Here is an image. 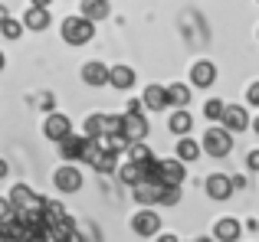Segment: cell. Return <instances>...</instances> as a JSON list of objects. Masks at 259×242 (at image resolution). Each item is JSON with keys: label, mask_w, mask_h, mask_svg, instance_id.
I'll use <instances>...</instances> for the list:
<instances>
[{"label": "cell", "mask_w": 259, "mask_h": 242, "mask_svg": "<svg viewBox=\"0 0 259 242\" xmlns=\"http://www.w3.org/2000/svg\"><path fill=\"white\" fill-rule=\"evenodd\" d=\"M148 180H154V184H164V187H181L184 180H187V167H184L177 157L154 160V164L148 167Z\"/></svg>", "instance_id": "cell-1"}, {"label": "cell", "mask_w": 259, "mask_h": 242, "mask_svg": "<svg viewBox=\"0 0 259 242\" xmlns=\"http://www.w3.org/2000/svg\"><path fill=\"white\" fill-rule=\"evenodd\" d=\"M203 154H210V157H227L230 151H233V134L227 131L223 125H213L203 131V144H200Z\"/></svg>", "instance_id": "cell-2"}, {"label": "cell", "mask_w": 259, "mask_h": 242, "mask_svg": "<svg viewBox=\"0 0 259 242\" xmlns=\"http://www.w3.org/2000/svg\"><path fill=\"white\" fill-rule=\"evenodd\" d=\"M92 36H95V23H92V20H85L82 13H79V17H66L63 20V43L85 46Z\"/></svg>", "instance_id": "cell-3"}, {"label": "cell", "mask_w": 259, "mask_h": 242, "mask_svg": "<svg viewBox=\"0 0 259 242\" xmlns=\"http://www.w3.org/2000/svg\"><path fill=\"white\" fill-rule=\"evenodd\" d=\"M7 200H10L13 213H20V210H39V206H43V197H36L33 187H26V184H13L10 193H7Z\"/></svg>", "instance_id": "cell-4"}, {"label": "cell", "mask_w": 259, "mask_h": 242, "mask_svg": "<svg viewBox=\"0 0 259 242\" xmlns=\"http://www.w3.org/2000/svg\"><path fill=\"white\" fill-rule=\"evenodd\" d=\"M132 232H135V236H141V239L158 236V232H161V216L154 210H138L132 216Z\"/></svg>", "instance_id": "cell-5"}, {"label": "cell", "mask_w": 259, "mask_h": 242, "mask_svg": "<svg viewBox=\"0 0 259 242\" xmlns=\"http://www.w3.org/2000/svg\"><path fill=\"white\" fill-rule=\"evenodd\" d=\"M53 184H56L59 193H76V190H82V170L76 164H63L53 173Z\"/></svg>", "instance_id": "cell-6"}, {"label": "cell", "mask_w": 259, "mask_h": 242, "mask_svg": "<svg viewBox=\"0 0 259 242\" xmlns=\"http://www.w3.org/2000/svg\"><path fill=\"white\" fill-rule=\"evenodd\" d=\"M85 151H89V138L85 134H69L66 141H59V157H63L66 164L85 160Z\"/></svg>", "instance_id": "cell-7"}, {"label": "cell", "mask_w": 259, "mask_h": 242, "mask_svg": "<svg viewBox=\"0 0 259 242\" xmlns=\"http://www.w3.org/2000/svg\"><path fill=\"white\" fill-rule=\"evenodd\" d=\"M148 131H151V125H148L145 115H121V138H125L128 144H138V141H145Z\"/></svg>", "instance_id": "cell-8"}, {"label": "cell", "mask_w": 259, "mask_h": 242, "mask_svg": "<svg viewBox=\"0 0 259 242\" xmlns=\"http://www.w3.org/2000/svg\"><path fill=\"white\" fill-rule=\"evenodd\" d=\"M43 134L50 141H66L72 134V121H69V115H63V111H53V115H46V121H43Z\"/></svg>", "instance_id": "cell-9"}, {"label": "cell", "mask_w": 259, "mask_h": 242, "mask_svg": "<svg viewBox=\"0 0 259 242\" xmlns=\"http://www.w3.org/2000/svg\"><path fill=\"white\" fill-rule=\"evenodd\" d=\"M249 111L243 108V105H227L223 108V118H220V125L227 128L230 134H240V131H249Z\"/></svg>", "instance_id": "cell-10"}, {"label": "cell", "mask_w": 259, "mask_h": 242, "mask_svg": "<svg viewBox=\"0 0 259 242\" xmlns=\"http://www.w3.org/2000/svg\"><path fill=\"white\" fill-rule=\"evenodd\" d=\"M203 190H207L210 200H230L233 197V180H230L227 173H210V177L203 180Z\"/></svg>", "instance_id": "cell-11"}, {"label": "cell", "mask_w": 259, "mask_h": 242, "mask_svg": "<svg viewBox=\"0 0 259 242\" xmlns=\"http://www.w3.org/2000/svg\"><path fill=\"white\" fill-rule=\"evenodd\" d=\"M213 82H217V66L210 63V59H197V63L190 66V85H197V89H210Z\"/></svg>", "instance_id": "cell-12"}, {"label": "cell", "mask_w": 259, "mask_h": 242, "mask_svg": "<svg viewBox=\"0 0 259 242\" xmlns=\"http://www.w3.org/2000/svg\"><path fill=\"white\" fill-rule=\"evenodd\" d=\"M82 82L89 89H102V85H108V66L102 63V59H89L82 66Z\"/></svg>", "instance_id": "cell-13"}, {"label": "cell", "mask_w": 259, "mask_h": 242, "mask_svg": "<svg viewBox=\"0 0 259 242\" xmlns=\"http://www.w3.org/2000/svg\"><path fill=\"white\" fill-rule=\"evenodd\" d=\"M161 190H164V184H154V180H145V184L132 187V197L138 206H158L161 200Z\"/></svg>", "instance_id": "cell-14"}, {"label": "cell", "mask_w": 259, "mask_h": 242, "mask_svg": "<svg viewBox=\"0 0 259 242\" xmlns=\"http://www.w3.org/2000/svg\"><path fill=\"white\" fill-rule=\"evenodd\" d=\"M135 69L132 66H125V63H118V66H108V85L112 89H118V92H128L135 85Z\"/></svg>", "instance_id": "cell-15"}, {"label": "cell", "mask_w": 259, "mask_h": 242, "mask_svg": "<svg viewBox=\"0 0 259 242\" xmlns=\"http://www.w3.org/2000/svg\"><path fill=\"white\" fill-rule=\"evenodd\" d=\"M23 30H33V33H43L50 26V7H26L23 13Z\"/></svg>", "instance_id": "cell-16"}, {"label": "cell", "mask_w": 259, "mask_h": 242, "mask_svg": "<svg viewBox=\"0 0 259 242\" xmlns=\"http://www.w3.org/2000/svg\"><path fill=\"white\" fill-rule=\"evenodd\" d=\"M240 236H243V223L233 219V216H223L220 223L213 226V239L217 242H236Z\"/></svg>", "instance_id": "cell-17"}, {"label": "cell", "mask_w": 259, "mask_h": 242, "mask_svg": "<svg viewBox=\"0 0 259 242\" xmlns=\"http://www.w3.org/2000/svg\"><path fill=\"white\" fill-rule=\"evenodd\" d=\"M141 105H145L148 111H164V108H171V105H167V89H164V85H148L145 95H141Z\"/></svg>", "instance_id": "cell-18"}, {"label": "cell", "mask_w": 259, "mask_h": 242, "mask_svg": "<svg viewBox=\"0 0 259 242\" xmlns=\"http://www.w3.org/2000/svg\"><path fill=\"white\" fill-rule=\"evenodd\" d=\"M115 173H118V180H121L125 187H138V184H145V180H148V167L132 164V160H125V164H121Z\"/></svg>", "instance_id": "cell-19"}, {"label": "cell", "mask_w": 259, "mask_h": 242, "mask_svg": "<svg viewBox=\"0 0 259 242\" xmlns=\"http://www.w3.org/2000/svg\"><path fill=\"white\" fill-rule=\"evenodd\" d=\"M89 164H92V170L95 173H115L118 170V154H112V151H95L92 157H89Z\"/></svg>", "instance_id": "cell-20"}, {"label": "cell", "mask_w": 259, "mask_h": 242, "mask_svg": "<svg viewBox=\"0 0 259 242\" xmlns=\"http://www.w3.org/2000/svg\"><path fill=\"white\" fill-rule=\"evenodd\" d=\"M174 154H177V160L181 164H194L197 157H200V141H194V138H177V147H174Z\"/></svg>", "instance_id": "cell-21"}, {"label": "cell", "mask_w": 259, "mask_h": 242, "mask_svg": "<svg viewBox=\"0 0 259 242\" xmlns=\"http://www.w3.org/2000/svg\"><path fill=\"white\" fill-rule=\"evenodd\" d=\"M167 128H171V134L184 138V134H190V128H194V118H190L187 108H177V111H171V118H167Z\"/></svg>", "instance_id": "cell-22"}, {"label": "cell", "mask_w": 259, "mask_h": 242, "mask_svg": "<svg viewBox=\"0 0 259 242\" xmlns=\"http://www.w3.org/2000/svg\"><path fill=\"white\" fill-rule=\"evenodd\" d=\"M108 13H112V4H108V0H82V17L92 20V23L105 20Z\"/></svg>", "instance_id": "cell-23"}, {"label": "cell", "mask_w": 259, "mask_h": 242, "mask_svg": "<svg viewBox=\"0 0 259 242\" xmlns=\"http://www.w3.org/2000/svg\"><path fill=\"white\" fill-rule=\"evenodd\" d=\"M164 89H167V105H174V108H187L190 105V85L171 82V85H164Z\"/></svg>", "instance_id": "cell-24"}, {"label": "cell", "mask_w": 259, "mask_h": 242, "mask_svg": "<svg viewBox=\"0 0 259 242\" xmlns=\"http://www.w3.org/2000/svg\"><path fill=\"white\" fill-rule=\"evenodd\" d=\"M128 160H132V164H141V167H151L158 157H154V151L145 141H138V144H128Z\"/></svg>", "instance_id": "cell-25"}, {"label": "cell", "mask_w": 259, "mask_h": 242, "mask_svg": "<svg viewBox=\"0 0 259 242\" xmlns=\"http://www.w3.org/2000/svg\"><path fill=\"white\" fill-rule=\"evenodd\" d=\"M39 213H43V226H46V229H50V226H56L59 219L66 216L63 203H59V200H46V197H43V206H39Z\"/></svg>", "instance_id": "cell-26"}, {"label": "cell", "mask_w": 259, "mask_h": 242, "mask_svg": "<svg viewBox=\"0 0 259 242\" xmlns=\"http://www.w3.org/2000/svg\"><path fill=\"white\" fill-rule=\"evenodd\" d=\"M4 226H7V236H10V242H30V236L36 232V229H30V226L17 216V213H13V219H10V223H4Z\"/></svg>", "instance_id": "cell-27"}, {"label": "cell", "mask_w": 259, "mask_h": 242, "mask_svg": "<svg viewBox=\"0 0 259 242\" xmlns=\"http://www.w3.org/2000/svg\"><path fill=\"white\" fill-rule=\"evenodd\" d=\"M105 121H108V115H89L85 118V138H102L105 134Z\"/></svg>", "instance_id": "cell-28"}, {"label": "cell", "mask_w": 259, "mask_h": 242, "mask_svg": "<svg viewBox=\"0 0 259 242\" xmlns=\"http://www.w3.org/2000/svg\"><path fill=\"white\" fill-rule=\"evenodd\" d=\"M0 36H4V39H20V36H23V23L13 20V17H7L4 23H0Z\"/></svg>", "instance_id": "cell-29"}, {"label": "cell", "mask_w": 259, "mask_h": 242, "mask_svg": "<svg viewBox=\"0 0 259 242\" xmlns=\"http://www.w3.org/2000/svg\"><path fill=\"white\" fill-rule=\"evenodd\" d=\"M223 108H227V102L210 98V102H203V118H207V121H220L223 118Z\"/></svg>", "instance_id": "cell-30"}, {"label": "cell", "mask_w": 259, "mask_h": 242, "mask_svg": "<svg viewBox=\"0 0 259 242\" xmlns=\"http://www.w3.org/2000/svg\"><path fill=\"white\" fill-rule=\"evenodd\" d=\"M177 203H181V187H164L158 206H177Z\"/></svg>", "instance_id": "cell-31"}, {"label": "cell", "mask_w": 259, "mask_h": 242, "mask_svg": "<svg viewBox=\"0 0 259 242\" xmlns=\"http://www.w3.org/2000/svg\"><path fill=\"white\" fill-rule=\"evenodd\" d=\"M10 219H13V206H10V200H7V197H0V226L10 223Z\"/></svg>", "instance_id": "cell-32"}, {"label": "cell", "mask_w": 259, "mask_h": 242, "mask_svg": "<svg viewBox=\"0 0 259 242\" xmlns=\"http://www.w3.org/2000/svg\"><path fill=\"white\" fill-rule=\"evenodd\" d=\"M246 102L253 105V108H259V82H253V85L246 89Z\"/></svg>", "instance_id": "cell-33"}, {"label": "cell", "mask_w": 259, "mask_h": 242, "mask_svg": "<svg viewBox=\"0 0 259 242\" xmlns=\"http://www.w3.org/2000/svg\"><path fill=\"white\" fill-rule=\"evenodd\" d=\"M246 167H249V170H259V147L246 154Z\"/></svg>", "instance_id": "cell-34"}, {"label": "cell", "mask_w": 259, "mask_h": 242, "mask_svg": "<svg viewBox=\"0 0 259 242\" xmlns=\"http://www.w3.org/2000/svg\"><path fill=\"white\" fill-rule=\"evenodd\" d=\"M4 177H7V160L0 157V180H4Z\"/></svg>", "instance_id": "cell-35"}, {"label": "cell", "mask_w": 259, "mask_h": 242, "mask_svg": "<svg viewBox=\"0 0 259 242\" xmlns=\"http://www.w3.org/2000/svg\"><path fill=\"white\" fill-rule=\"evenodd\" d=\"M30 4H33V7H50L53 0H30Z\"/></svg>", "instance_id": "cell-36"}, {"label": "cell", "mask_w": 259, "mask_h": 242, "mask_svg": "<svg viewBox=\"0 0 259 242\" xmlns=\"http://www.w3.org/2000/svg\"><path fill=\"white\" fill-rule=\"evenodd\" d=\"M0 242H10V236H7V226H0Z\"/></svg>", "instance_id": "cell-37"}, {"label": "cell", "mask_w": 259, "mask_h": 242, "mask_svg": "<svg viewBox=\"0 0 259 242\" xmlns=\"http://www.w3.org/2000/svg\"><path fill=\"white\" fill-rule=\"evenodd\" d=\"M249 128H253V131L259 134V111H256V121H249Z\"/></svg>", "instance_id": "cell-38"}, {"label": "cell", "mask_w": 259, "mask_h": 242, "mask_svg": "<svg viewBox=\"0 0 259 242\" xmlns=\"http://www.w3.org/2000/svg\"><path fill=\"white\" fill-rule=\"evenodd\" d=\"M7 17H10V13H7V7H4V4H0V23H4V20H7Z\"/></svg>", "instance_id": "cell-39"}, {"label": "cell", "mask_w": 259, "mask_h": 242, "mask_svg": "<svg viewBox=\"0 0 259 242\" xmlns=\"http://www.w3.org/2000/svg\"><path fill=\"white\" fill-rule=\"evenodd\" d=\"M158 242H177V236H158Z\"/></svg>", "instance_id": "cell-40"}, {"label": "cell", "mask_w": 259, "mask_h": 242, "mask_svg": "<svg viewBox=\"0 0 259 242\" xmlns=\"http://www.w3.org/2000/svg\"><path fill=\"white\" fill-rule=\"evenodd\" d=\"M4 66H7V56H4V52H0V69H4Z\"/></svg>", "instance_id": "cell-41"}, {"label": "cell", "mask_w": 259, "mask_h": 242, "mask_svg": "<svg viewBox=\"0 0 259 242\" xmlns=\"http://www.w3.org/2000/svg\"><path fill=\"white\" fill-rule=\"evenodd\" d=\"M256 39H259V30H256Z\"/></svg>", "instance_id": "cell-42"}]
</instances>
